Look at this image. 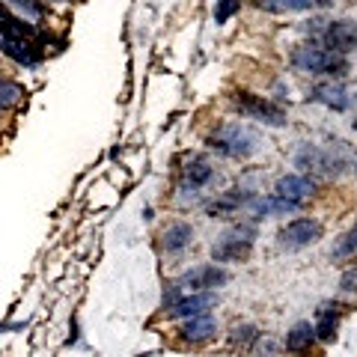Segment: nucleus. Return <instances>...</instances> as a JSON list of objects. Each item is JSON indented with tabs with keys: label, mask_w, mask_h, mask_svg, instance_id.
<instances>
[{
	"label": "nucleus",
	"mask_w": 357,
	"mask_h": 357,
	"mask_svg": "<svg viewBox=\"0 0 357 357\" xmlns=\"http://www.w3.org/2000/svg\"><path fill=\"white\" fill-rule=\"evenodd\" d=\"M295 167H301L312 176H328L337 178L345 173H357V155L345 140H333L328 146H316V143H301L295 152Z\"/></svg>",
	"instance_id": "1"
},
{
	"label": "nucleus",
	"mask_w": 357,
	"mask_h": 357,
	"mask_svg": "<svg viewBox=\"0 0 357 357\" xmlns=\"http://www.w3.org/2000/svg\"><path fill=\"white\" fill-rule=\"evenodd\" d=\"M206 146L215 149L218 155H223V158L244 161L259 149V134L248 126H241V122H223V126H218L206 137Z\"/></svg>",
	"instance_id": "2"
},
{
	"label": "nucleus",
	"mask_w": 357,
	"mask_h": 357,
	"mask_svg": "<svg viewBox=\"0 0 357 357\" xmlns=\"http://www.w3.org/2000/svg\"><path fill=\"white\" fill-rule=\"evenodd\" d=\"M289 60L298 72H307V75H328V77H345L351 72V63L342 57V54H333L321 45H298L289 54Z\"/></svg>",
	"instance_id": "3"
},
{
	"label": "nucleus",
	"mask_w": 357,
	"mask_h": 357,
	"mask_svg": "<svg viewBox=\"0 0 357 357\" xmlns=\"http://www.w3.org/2000/svg\"><path fill=\"white\" fill-rule=\"evenodd\" d=\"M256 241V223H232L223 236L211 244V262L215 265H232L248 262Z\"/></svg>",
	"instance_id": "4"
},
{
	"label": "nucleus",
	"mask_w": 357,
	"mask_h": 357,
	"mask_svg": "<svg viewBox=\"0 0 357 357\" xmlns=\"http://www.w3.org/2000/svg\"><path fill=\"white\" fill-rule=\"evenodd\" d=\"M229 105L236 107L241 116L256 119V122L271 126V128H283L289 122L286 107H280L277 102H271V98H265L259 93H250V89H232V93H229Z\"/></svg>",
	"instance_id": "5"
},
{
	"label": "nucleus",
	"mask_w": 357,
	"mask_h": 357,
	"mask_svg": "<svg viewBox=\"0 0 357 357\" xmlns=\"http://www.w3.org/2000/svg\"><path fill=\"white\" fill-rule=\"evenodd\" d=\"M321 236H325V227L316 218H295L286 227H280L277 244L283 250H304V248H312L316 241H321Z\"/></svg>",
	"instance_id": "6"
},
{
	"label": "nucleus",
	"mask_w": 357,
	"mask_h": 357,
	"mask_svg": "<svg viewBox=\"0 0 357 357\" xmlns=\"http://www.w3.org/2000/svg\"><path fill=\"white\" fill-rule=\"evenodd\" d=\"M229 283V271L223 265H197L191 271H185L178 277V286L182 292H215V289Z\"/></svg>",
	"instance_id": "7"
},
{
	"label": "nucleus",
	"mask_w": 357,
	"mask_h": 357,
	"mask_svg": "<svg viewBox=\"0 0 357 357\" xmlns=\"http://www.w3.org/2000/svg\"><path fill=\"white\" fill-rule=\"evenodd\" d=\"M274 194L289 199V203H295V206H304L307 199H312L319 194V182L312 176H304V173H286V176L277 178Z\"/></svg>",
	"instance_id": "8"
},
{
	"label": "nucleus",
	"mask_w": 357,
	"mask_h": 357,
	"mask_svg": "<svg viewBox=\"0 0 357 357\" xmlns=\"http://www.w3.org/2000/svg\"><path fill=\"white\" fill-rule=\"evenodd\" d=\"M321 39H325V48L333 51V54H351L357 51V21L354 18H337V21H328L325 33H321Z\"/></svg>",
	"instance_id": "9"
},
{
	"label": "nucleus",
	"mask_w": 357,
	"mask_h": 357,
	"mask_svg": "<svg viewBox=\"0 0 357 357\" xmlns=\"http://www.w3.org/2000/svg\"><path fill=\"white\" fill-rule=\"evenodd\" d=\"M218 307V295L215 292H182L170 307L164 310L167 319H191V316H203V312Z\"/></svg>",
	"instance_id": "10"
},
{
	"label": "nucleus",
	"mask_w": 357,
	"mask_h": 357,
	"mask_svg": "<svg viewBox=\"0 0 357 357\" xmlns=\"http://www.w3.org/2000/svg\"><path fill=\"white\" fill-rule=\"evenodd\" d=\"M0 54L18 66H24V69H36V66L45 60L42 45L33 42V39H0Z\"/></svg>",
	"instance_id": "11"
},
{
	"label": "nucleus",
	"mask_w": 357,
	"mask_h": 357,
	"mask_svg": "<svg viewBox=\"0 0 357 357\" xmlns=\"http://www.w3.org/2000/svg\"><path fill=\"white\" fill-rule=\"evenodd\" d=\"M253 197L256 194L248 191V188H229V191H223L220 197H215L206 206V215L208 218H229V215H236L238 208H248V203Z\"/></svg>",
	"instance_id": "12"
},
{
	"label": "nucleus",
	"mask_w": 357,
	"mask_h": 357,
	"mask_svg": "<svg viewBox=\"0 0 357 357\" xmlns=\"http://www.w3.org/2000/svg\"><path fill=\"white\" fill-rule=\"evenodd\" d=\"M178 340L182 342H191V345H199V342H208L211 337L218 333V319L211 312H203V316H191V319H182L178 325Z\"/></svg>",
	"instance_id": "13"
},
{
	"label": "nucleus",
	"mask_w": 357,
	"mask_h": 357,
	"mask_svg": "<svg viewBox=\"0 0 357 357\" xmlns=\"http://www.w3.org/2000/svg\"><path fill=\"white\" fill-rule=\"evenodd\" d=\"M0 39H33L39 42L36 24H27L21 15H15L3 0H0Z\"/></svg>",
	"instance_id": "14"
},
{
	"label": "nucleus",
	"mask_w": 357,
	"mask_h": 357,
	"mask_svg": "<svg viewBox=\"0 0 357 357\" xmlns=\"http://www.w3.org/2000/svg\"><path fill=\"white\" fill-rule=\"evenodd\" d=\"M310 102H316L321 107H328V110H337V114H342V110H349L351 105V98L349 93L340 86V84H333V81H325V84H316L310 89Z\"/></svg>",
	"instance_id": "15"
},
{
	"label": "nucleus",
	"mask_w": 357,
	"mask_h": 357,
	"mask_svg": "<svg viewBox=\"0 0 357 357\" xmlns=\"http://www.w3.org/2000/svg\"><path fill=\"white\" fill-rule=\"evenodd\" d=\"M342 312H345L342 304H321L316 310V325H312V331H316V340H321V342H333V340H337Z\"/></svg>",
	"instance_id": "16"
},
{
	"label": "nucleus",
	"mask_w": 357,
	"mask_h": 357,
	"mask_svg": "<svg viewBox=\"0 0 357 357\" xmlns=\"http://www.w3.org/2000/svg\"><path fill=\"white\" fill-rule=\"evenodd\" d=\"M194 241V227L188 220H173L161 229V250L164 253H182Z\"/></svg>",
	"instance_id": "17"
},
{
	"label": "nucleus",
	"mask_w": 357,
	"mask_h": 357,
	"mask_svg": "<svg viewBox=\"0 0 357 357\" xmlns=\"http://www.w3.org/2000/svg\"><path fill=\"white\" fill-rule=\"evenodd\" d=\"M211 178H215V167L203 158H194L182 167V188L185 191L188 188H191V191H199V188H206Z\"/></svg>",
	"instance_id": "18"
},
{
	"label": "nucleus",
	"mask_w": 357,
	"mask_h": 357,
	"mask_svg": "<svg viewBox=\"0 0 357 357\" xmlns=\"http://www.w3.org/2000/svg\"><path fill=\"white\" fill-rule=\"evenodd\" d=\"M286 351L289 354H310L312 345H316V331H312L310 321H298V325L286 333Z\"/></svg>",
	"instance_id": "19"
},
{
	"label": "nucleus",
	"mask_w": 357,
	"mask_h": 357,
	"mask_svg": "<svg viewBox=\"0 0 357 357\" xmlns=\"http://www.w3.org/2000/svg\"><path fill=\"white\" fill-rule=\"evenodd\" d=\"M253 3H256V9L283 15V13H307V9H316L319 0H253Z\"/></svg>",
	"instance_id": "20"
},
{
	"label": "nucleus",
	"mask_w": 357,
	"mask_h": 357,
	"mask_svg": "<svg viewBox=\"0 0 357 357\" xmlns=\"http://www.w3.org/2000/svg\"><path fill=\"white\" fill-rule=\"evenodd\" d=\"M354 256H357V227L345 232V236L333 244V250H331L333 262H349V259H354Z\"/></svg>",
	"instance_id": "21"
},
{
	"label": "nucleus",
	"mask_w": 357,
	"mask_h": 357,
	"mask_svg": "<svg viewBox=\"0 0 357 357\" xmlns=\"http://www.w3.org/2000/svg\"><path fill=\"white\" fill-rule=\"evenodd\" d=\"M24 98V86L0 75V107H15Z\"/></svg>",
	"instance_id": "22"
},
{
	"label": "nucleus",
	"mask_w": 357,
	"mask_h": 357,
	"mask_svg": "<svg viewBox=\"0 0 357 357\" xmlns=\"http://www.w3.org/2000/svg\"><path fill=\"white\" fill-rule=\"evenodd\" d=\"M259 337H262V333H259V328H256V325H236L229 331V342L238 345V349H248V345H253Z\"/></svg>",
	"instance_id": "23"
},
{
	"label": "nucleus",
	"mask_w": 357,
	"mask_h": 357,
	"mask_svg": "<svg viewBox=\"0 0 357 357\" xmlns=\"http://www.w3.org/2000/svg\"><path fill=\"white\" fill-rule=\"evenodd\" d=\"M3 3H13L27 18H45L48 15V3H45V0H3Z\"/></svg>",
	"instance_id": "24"
},
{
	"label": "nucleus",
	"mask_w": 357,
	"mask_h": 357,
	"mask_svg": "<svg viewBox=\"0 0 357 357\" xmlns=\"http://www.w3.org/2000/svg\"><path fill=\"white\" fill-rule=\"evenodd\" d=\"M241 0H215V24H227L232 15H238Z\"/></svg>",
	"instance_id": "25"
},
{
	"label": "nucleus",
	"mask_w": 357,
	"mask_h": 357,
	"mask_svg": "<svg viewBox=\"0 0 357 357\" xmlns=\"http://www.w3.org/2000/svg\"><path fill=\"white\" fill-rule=\"evenodd\" d=\"M340 286H342V292H357V268H349V271L342 274Z\"/></svg>",
	"instance_id": "26"
},
{
	"label": "nucleus",
	"mask_w": 357,
	"mask_h": 357,
	"mask_svg": "<svg viewBox=\"0 0 357 357\" xmlns=\"http://www.w3.org/2000/svg\"><path fill=\"white\" fill-rule=\"evenodd\" d=\"M351 126H354V131H357V116H354V122H351Z\"/></svg>",
	"instance_id": "27"
},
{
	"label": "nucleus",
	"mask_w": 357,
	"mask_h": 357,
	"mask_svg": "<svg viewBox=\"0 0 357 357\" xmlns=\"http://www.w3.org/2000/svg\"><path fill=\"white\" fill-rule=\"evenodd\" d=\"M140 357H155V354H140Z\"/></svg>",
	"instance_id": "28"
}]
</instances>
